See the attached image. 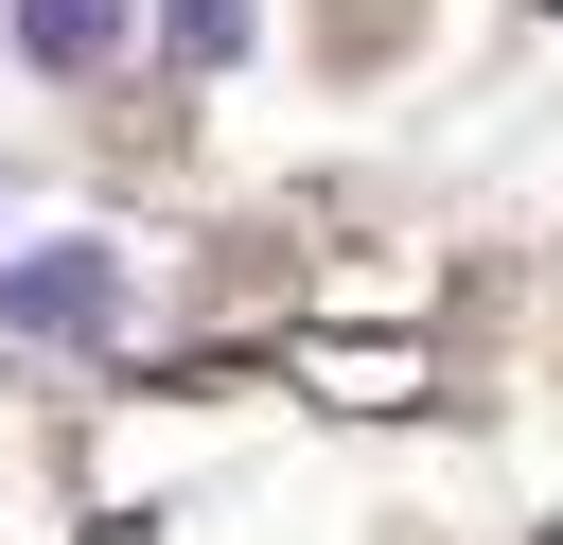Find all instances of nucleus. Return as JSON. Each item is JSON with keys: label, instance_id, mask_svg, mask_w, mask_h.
Wrapping results in <instances>:
<instances>
[{"label": "nucleus", "instance_id": "obj_3", "mask_svg": "<svg viewBox=\"0 0 563 545\" xmlns=\"http://www.w3.org/2000/svg\"><path fill=\"white\" fill-rule=\"evenodd\" d=\"M158 35H176L194 70H229V53H246V0H158Z\"/></svg>", "mask_w": 563, "mask_h": 545}, {"label": "nucleus", "instance_id": "obj_2", "mask_svg": "<svg viewBox=\"0 0 563 545\" xmlns=\"http://www.w3.org/2000/svg\"><path fill=\"white\" fill-rule=\"evenodd\" d=\"M18 53L35 70H106L123 53V0H18Z\"/></svg>", "mask_w": 563, "mask_h": 545}, {"label": "nucleus", "instance_id": "obj_1", "mask_svg": "<svg viewBox=\"0 0 563 545\" xmlns=\"http://www.w3.org/2000/svg\"><path fill=\"white\" fill-rule=\"evenodd\" d=\"M0 316L53 334V352H88V334L123 316V264H106V246H18V264H0Z\"/></svg>", "mask_w": 563, "mask_h": 545}]
</instances>
